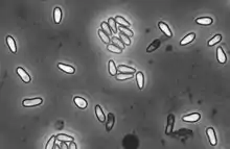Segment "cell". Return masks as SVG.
I'll return each mask as SVG.
<instances>
[{"label": "cell", "instance_id": "cell-1", "mask_svg": "<svg viewBox=\"0 0 230 149\" xmlns=\"http://www.w3.org/2000/svg\"><path fill=\"white\" fill-rule=\"evenodd\" d=\"M42 103L41 98H35V99H26L22 102L23 106H26V107H30V106H37L39 104Z\"/></svg>", "mask_w": 230, "mask_h": 149}, {"label": "cell", "instance_id": "cell-2", "mask_svg": "<svg viewBox=\"0 0 230 149\" xmlns=\"http://www.w3.org/2000/svg\"><path fill=\"white\" fill-rule=\"evenodd\" d=\"M174 123H175V117H174V115H170L167 117V125L166 128H165V133H167V135L172 133V129H174Z\"/></svg>", "mask_w": 230, "mask_h": 149}, {"label": "cell", "instance_id": "cell-3", "mask_svg": "<svg viewBox=\"0 0 230 149\" xmlns=\"http://www.w3.org/2000/svg\"><path fill=\"white\" fill-rule=\"evenodd\" d=\"M17 73L19 74V76L21 77V79L24 81V82H29L30 81V76L28 75V74L26 73V71L23 70L22 68H18V69H17Z\"/></svg>", "mask_w": 230, "mask_h": 149}, {"label": "cell", "instance_id": "cell-4", "mask_svg": "<svg viewBox=\"0 0 230 149\" xmlns=\"http://www.w3.org/2000/svg\"><path fill=\"white\" fill-rule=\"evenodd\" d=\"M206 133H207V135H208V139L209 141H210L211 145H216V133H214V128H207L206 130Z\"/></svg>", "mask_w": 230, "mask_h": 149}, {"label": "cell", "instance_id": "cell-5", "mask_svg": "<svg viewBox=\"0 0 230 149\" xmlns=\"http://www.w3.org/2000/svg\"><path fill=\"white\" fill-rule=\"evenodd\" d=\"M201 116L200 114H192V115H187V116H184L182 118V120L185 122H197L198 120H200Z\"/></svg>", "mask_w": 230, "mask_h": 149}, {"label": "cell", "instance_id": "cell-6", "mask_svg": "<svg viewBox=\"0 0 230 149\" xmlns=\"http://www.w3.org/2000/svg\"><path fill=\"white\" fill-rule=\"evenodd\" d=\"M118 71L120 72V73L123 74H133L135 72V69L134 68H131V67H128V66H119L118 67Z\"/></svg>", "mask_w": 230, "mask_h": 149}, {"label": "cell", "instance_id": "cell-7", "mask_svg": "<svg viewBox=\"0 0 230 149\" xmlns=\"http://www.w3.org/2000/svg\"><path fill=\"white\" fill-rule=\"evenodd\" d=\"M216 56H218V60H219V62L221 64H224L226 62V54L224 53V51H223V49L221 47L216 49Z\"/></svg>", "mask_w": 230, "mask_h": 149}, {"label": "cell", "instance_id": "cell-8", "mask_svg": "<svg viewBox=\"0 0 230 149\" xmlns=\"http://www.w3.org/2000/svg\"><path fill=\"white\" fill-rule=\"evenodd\" d=\"M158 26H159V28L161 29V31L163 33H165V35H167V37H172V33H170V28H168V26H167L165 23H163V22H160L158 24Z\"/></svg>", "mask_w": 230, "mask_h": 149}, {"label": "cell", "instance_id": "cell-9", "mask_svg": "<svg viewBox=\"0 0 230 149\" xmlns=\"http://www.w3.org/2000/svg\"><path fill=\"white\" fill-rule=\"evenodd\" d=\"M74 102H75V104H77L79 108L87 107V101L82 97H75L74 98Z\"/></svg>", "mask_w": 230, "mask_h": 149}, {"label": "cell", "instance_id": "cell-10", "mask_svg": "<svg viewBox=\"0 0 230 149\" xmlns=\"http://www.w3.org/2000/svg\"><path fill=\"white\" fill-rule=\"evenodd\" d=\"M114 115L113 114H109L108 115V120H107V125H106V129L107 131H110V130L112 129L113 125H114Z\"/></svg>", "mask_w": 230, "mask_h": 149}, {"label": "cell", "instance_id": "cell-11", "mask_svg": "<svg viewBox=\"0 0 230 149\" xmlns=\"http://www.w3.org/2000/svg\"><path fill=\"white\" fill-rule=\"evenodd\" d=\"M6 43H8V47H10V49H11V51L14 52V53H16L17 48H16V43H15L14 39L12 38V37H6Z\"/></svg>", "mask_w": 230, "mask_h": 149}, {"label": "cell", "instance_id": "cell-12", "mask_svg": "<svg viewBox=\"0 0 230 149\" xmlns=\"http://www.w3.org/2000/svg\"><path fill=\"white\" fill-rule=\"evenodd\" d=\"M194 37H196V35H194V33H190L189 35H187L185 38H183L182 40H181L180 44H181V45H186V44L190 43V42H192V41H194Z\"/></svg>", "mask_w": 230, "mask_h": 149}, {"label": "cell", "instance_id": "cell-13", "mask_svg": "<svg viewBox=\"0 0 230 149\" xmlns=\"http://www.w3.org/2000/svg\"><path fill=\"white\" fill-rule=\"evenodd\" d=\"M59 68H60L61 70H63L64 72H66V73H69V74L74 73V68L71 67V66L64 65V64H59Z\"/></svg>", "mask_w": 230, "mask_h": 149}, {"label": "cell", "instance_id": "cell-14", "mask_svg": "<svg viewBox=\"0 0 230 149\" xmlns=\"http://www.w3.org/2000/svg\"><path fill=\"white\" fill-rule=\"evenodd\" d=\"M95 113H96V117H97V119L99 120L101 122H105L106 118H105V115L101 111V108L99 105H96L95 106Z\"/></svg>", "mask_w": 230, "mask_h": 149}, {"label": "cell", "instance_id": "cell-15", "mask_svg": "<svg viewBox=\"0 0 230 149\" xmlns=\"http://www.w3.org/2000/svg\"><path fill=\"white\" fill-rule=\"evenodd\" d=\"M196 22H197L198 24H201V25H210L211 23H212V19L205 17V18H199V19L196 20Z\"/></svg>", "mask_w": 230, "mask_h": 149}, {"label": "cell", "instance_id": "cell-16", "mask_svg": "<svg viewBox=\"0 0 230 149\" xmlns=\"http://www.w3.org/2000/svg\"><path fill=\"white\" fill-rule=\"evenodd\" d=\"M136 80L137 84H138V88L139 89H142L143 88V84H144V78H143V74L141 72H138L136 74Z\"/></svg>", "mask_w": 230, "mask_h": 149}, {"label": "cell", "instance_id": "cell-17", "mask_svg": "<svg viewBox=\"0 0 230 149\" xmlns=\"http://www.w3.org/2000/svg\"><path fill=\"white\" fill-rule=\"evenodd\" d=\"M53 17H55V22L57 24H59L61 22V18H62V13H61L60 7L55 8V13H53Z\"/></svg>", "mask_w": 230, "mask_h": 149}, {"label": "cell", "instance_id": "cell-18", "mask_svg": "<svg viewBox=\"0 0 230 149\" xmlns=\"http://www.w3.org/2000/svg\"><path fill=\"white\" fill-rule=\"evenodd\" d=\"M160 46V41L159 40H155L153 42V43L150 45V46L148 47V49H146V52H152L154 51V50H156L158 47Z\"/></svg>", "mask_w": 230, "mask_h": 149}, {"label": "cell", "instance_id": "cell-19", "mask_svg": "<svg viewBox=\"0 0 230 149\" xmlns=\"http://www.w3.org/2000/svg\"><path fill=\"white\" fill-rule=\"evenodd\" d=\"M57 140L61 142H72L73 141V138L70 137V135H57Z\"/></svg>", "mask_w": 230, "mask_h": 149}, {"label": "cell", "instance_id": "cell-20", "mask_svg": "<svg viewBox=\"0 0 230 149\" xmlns=\"http://www.w3.org/2000/svg\"><path fill=\"white\" fill-rule=\"evenodd\" d=\"M115 22H116V23H118V24L123 25V27H129L130 26L129 22L127 21V20H125L123 17H120V16H117L116 18H115Z\"/></svg>", "mask_w": 230, "mask_h": 149}, {"label": "cell", "instance_id": "cell-21", "mask_svg": "<svg viewBox=\"0 0 230 149\" xmlns=\"http://www.w3.org/2000/svg\"><path fill=\"white\" fill-rule=\"evenodd\" d=\"M109 73L112 76H115L117 73V69L115 67V63L113 61H110L109 62Z\"/></svg>", "mask_w": 230, "mask_h": 149}, {"label": "cell", "instance_id": "cell-22", "mask_svg": "<svg viewBox=\"0 0 230 149\" xmlns=\"http://www.w3.org/2000/svg\"><path fill=\"white\" fill-rule=\"evenodd\" d=\"M116 22H115V19H113V18H110L109 20H108V25H109L110 29H111V31L112 33H116V30H117V28H116Z\"/></svg>", "mask_w": 230, "mask_h": 149}, {"label": "cell", "instance_id": "cell-23", "mask_svg": "<svg viewBox=\"0 0 230 149\" xmlns=\"http://www.w3.org/2000/svg\"><path fill=\"white\" fill-rule=\"evenodd\" d=\"M113 42V45H115L116 47H118V48H120L121 50H123V48H125V44L121 42L119 39L117 38H112V40H111Z\"/></svg>", "mask_w": 230, "mask_h": 149}, {"label": "cell", "instance_id": "cell-24", "mask_svg": "<svg viewBox=\"0 0 230 149\" xmlns=\"http://www.w3.org/2000/svg\"><path fill=\"white\" fill-rule=\"evenodd\" d=\"M99 35L101 37V41L104 42V43H106V44H108L110 42V39H109V35H107L106 33L103 31L101 29H99Z\"/></svg>", "mask_w": 230, "mask_h": 149}, {"label": "cell", "instance_id": "cell-25", "mask_svg": "<svg viewBox=\"0 0 230 149\" xmlns=\"http://www.w3.org/2000/svg\"><path fill=\"white\" fill-rule=\"evenodd\" d=\"M119 30L121 31V33H123V35H128V37H133V31L132 30H130L128 27H123V26H120L119 27Z\"/></svg>", "mask_w": 230, "mask_h": 149}, {"label": "cell", "instance_id": "cell-26", "mask_svg": "<svg viewBox=\"0 0 230 149\" xmlns=\"http://www.w3.org/2000/svg\"><path fill=\"white\" fill-rule=\"evenodd\" d=\"M101 30L104 31L105 33L107 35H110L111 33H112V31H111V29H110V27H109V25L106 23V22H103L101 23Z\"/></svg>", "mask_w": 230, "mask_h": 149}, {"label": "cell", "instance_id": "cell-27", "mask_svg": "<svg viewBox=\"0 0 230 149\" xmlns=\"http://www.w3.org/2000/svg\"><path fill=\"white\" fill-rule=\"evenodd\" d=\"M133 77V74H123V73H119L116 74V78L118 80H125V79H129Z\"/></svg>", "mask_w": 230, "mask_h": 149}, {"label": "cell", "instance_id": "cell-28", "mask_svg": "<svg viewBox=\"0 0 230 149\" xmlns=\"http://www.w3.org/2000/svg\"><path fill=\"white\" fill-rule=\"evenodd\" d=\"M221 39H222V35H216V37H214V38L209 41L208 45H209V46H212V45H214V44L219 43L220 41H221Z\"/></svg>", "mask_w": 230, "mask_h": 149}, {"label": "cell", "instance_id": "cell-29", "mask_svg": "<svg viewBox=\"0 0 230 149\" xmlns=\"http://www.w3.org/2000/svg\"><path fill=\"white\" fill-rule=\"evenodd\" d=\"M108 50H110L111 52H114V53H120L121 52V49L116 47L115 45H108Z\"/></svg>", "mask_w": 230, "mask_h": 149}, {"label": "cell", "instance_id": "cell-30", "mask_svg": "<svg viewBox=\"0 0 230 149\" xmlns=\"http://www.w3.org/2000/svg\"><path fill=\"white\" fill-rule=\"evenodd\" d=\"M120 39H121V42H123L125 45H130L131 44V41H130L129 37L126 35H123V33H120Z\"/></svg>", "mask_w": 230, "mask_h": 149}, {"label": "cell", "instance_id": "cell-31", "mask_svg": "<svg viewBox=\"0 0 230 149\" xmlns=\"http://www.w3.org/2000/svg\"><path fill=\"white\" fill-rule=\"evenodd\" d=\"M55 137H51L49 140V142L47 143L46 149H53L55 148Z\"/></svg>", "mask_w": 230, "mask_h": 149}, {"label": "cell", "instance_id": "cell-32", "mask_svg": "<svg viewBox=\"0 0 230 149\" xmlns=\"http://www.w3.org/2000/svg\"><path fill=\"white\" fill-rule=\"evenodd\" d=\"M69 148L75 149V148H77V145H75V144H74V143H71V145H70V147H69Z\"/></svg>", "mask_w": 230, "mask_h": 149}, {"label": "cell", "instance_id": "cell-33", "mask_svg": "<svg viewBox=\"0 0 230 149\" xmlns=\"http://www.w3.org/2000/svg\"><path fill=\"white\" fill-rule=\"evenodd\" d=\"M61 147H62V148H67V146H66V145H65V144H64V143L62 144V146H61Z\"/></svg>", "mask_w": 230, "mask_h": 149}]
</instances>
